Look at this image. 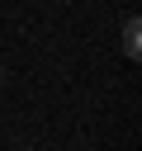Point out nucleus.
<instances>
[{
	"label": "nucleus",
	"instance_id": "f257e3e1",
	"mask_svg": "<svg viewBox=\"0 0 142 151\" xmlns=\"http://www.w3.org/2000/svg\"><path fill=\"white\" fill-rule=\"evenodd\" d=\"M123 52H128V57H133V61H137V57H142V24H137V19H133V14H128V19H123Z\"/></svg>",
	"mask_w": 142,
	"mask_h": 151
},
{
	"label": "nucleus",
	"instance_id": "f03ea898",
	"mask_svg": "<svg viewBox=\"0 0 142 151\" xmlns=\"http://www.w3.org/2000/svg\"><path fill=\"white\" fill-rule=\"evenodd\" d=\"M0 76H5V66H0Z\"/></svg>",
	"mask_w": 142,
	"mask_h": 151
}]
</instances>
